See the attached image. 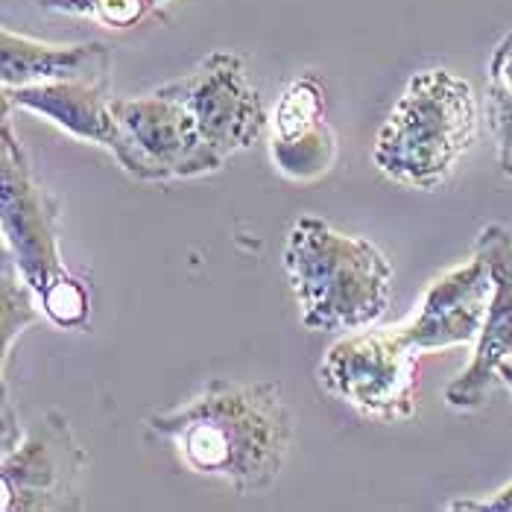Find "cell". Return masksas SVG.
<instances>
[{
    "instance_id": "cell-1",
    "label": "cell",
    "mask_w": 512,
    "mask_h": 512,
    "mask_svg": "<svg viewBox=\"0 0 512 512\" xmlns=\"http://www.w3.org/2000/svg\"><path fill=\"white\" fill-rule=\"evenodd\" d=\"M150 434L176 445L179 460L240 495L270 489L293 445V416L273 381H211L185 407L147 419Z\"/></svg>"
},
{
    "instance_id": "cell-2",
    "label": "cell",
    "mask_w": 512,
    "mask_h": 512,
    "mask_svg": "<svg viewBox=\"0 0 512 512\" xmlns=\"http://www.w3.org/2000/svg\"><path fill=\"white\" fill-rule=\"evenodd\" d=\"M284 267L308 331H360L390 305L393 267L384 252L311 214L293 223Z\"/></svg>"
},
{
    "instance_id": "cell-3",
    "label": "cell",
    "mask_w": 512,
    "mask_h": 512,
    "mask_svg": "<svg viewBox=\"0 0 512 512\" xmlns=\"http://www.w3.org/2000/svg\"><path fill=\"white\" fill-rule=\"evenodd\" d=\"M477 138V100L451 71H419L401 91L375 141V167L395 185L434 191Z\"/></svg>"
},
{
    "instance_id": "cell-4",
    "label": "cell",
    "mask_w": 512,
    "mask_h": 512,
    "mask_svg": "<svg viewBox=\"0 0 512 512\" xmlns=\"http://www.w3.org/2000/svg\"><path fill=\"white\" fill-rule=\"evenodd\" d=\"M419 352L404 328L357 331L328 349L319 381L360 416L401 422L416 413Z\"/></svg>"
},
{
    "instance_id": "cell-5",
    "label": "cell",
    "mask_w": 512,
    "mask_h": 512,
    "mask_svg": "<svg viewBox=\"0 0 512 512\" xmlns=\"http://www.w3.org/2000/svg\"><path fill=\"white\" fill-rule=\"evenodd\" d=\"M112 112L118 120L112 156L138 182L194 179L226 164L202 138L191 112L161 88L147 97L112 100Z\"/></svg>"
},
{
    "instance_id": "cell-6",
    "label": "cell",
    "mask_w": 512,
    "mask_h": 512,
    "mask_svg": "<svg viewBox=\"0 0 512 512\" xmlns=\"http://www.w3.org/2000/svg\"><path fill=\"white\" fill-rule=\"evenodd\" d=\"M0 220L3 246L18 264L21 276L33 287L36 299L71 278L59 252V208L36 176L30 156L12 132L9 112H3L0 135Z\"/></svg>"
},
{
    "instance_id": "cell-7",
    "label": "cell",
    "mask_w": 512,
    "mask_h": 512,
    "mask_svg": "<svg viewBox=\"0 0 512 512\" xmlns=\"http://www.w3.org/2000/svg\"><path fill=\"white\" fill-rule=\"evenodd\" d=\"M161 91L191 112L202 138L223 161L252 147L264 132L261 97L246 77L243 59L229 50L211 53L194 74L161 85Z\"/></svg>"
},
{
    "instance_id": "cell-8",
    "label": "cell",
    "mask_w": 512,
    "mask_h": 512,
    "mask_svg": "<svg viewBox=\"0 0 512 512\" xmlns=\"http://www.w3.org/2000/svg\"><path fill=\"white\" fill-rule=\"evenodd\" d=\"M85 472V451L71 434L68 419L50 410L36 431L0 466V510L44 512L79 510V477Z\"/></svg>"
},
{
    "instance_id": "cell-9",
    "label": "cell",
    "mask_w": 512,
    "mask_h": 512,
    "mask_svg": "<svg viewBox=\"0 0 512 512\" xmlns=\"http://www.w3.org/2000/svg\"><path fill=\"white\" fill-rule=\"evenodd\" d=\"M474 252L486 258L492 270V299L480 337L474 343L472 363L445 387V401L454 410H474L498 381L501 363L512 360V232L501 223H489L474 240Z\"/></svg>"
},
{
    "instance_id": "cell-10",
    "label": "cell",
    "mask_w": 512,
    "mask_h": 512,
    "mask_svg": "<svg viewBox=\"0 0 512 512\" xmlns=\"http://www.w3.org/2000/svg\"><path fill=\"white\" fill-rule=\"evenodd\" d=\"M492 290H495L492 270L486 258L474 252L469 264L439 276L428 287L416 319L404 325L407 337L422 352L477 343L480 328L486 322Z\"/></svg>"
},
{
    "instance_id": "cell-11",
    "label": "cell",
    "mask_w": 512,
    "mask_h": 512,
    "mask_svg": "<svg viewBox=\"0 0 512 512\" xmlns=\"http://www.w3.org/2000/svg\"><path fill=\"white\" fill-rule=\"evenodd\" d=\"M273 161L293 182H311L331 170L337 138L325 120V94L314 74L290 82L273 120Z\"/></svg>"
},
{
    "instance_id": "cell-12",
    "label": "cell",
    "mask_w": 512,
    "mask_h": 512,
    "mask_svg": "<svg viewBox=\"0 0 512 512\" xmlns=\"http://www.w3.org/2000/svg\"><path fill=\"white\" fill-rule=\"evenodd\" d=\"M112 88L94 82H39L3 88V112L27 109L79 141L115 150L118 120L112 112Z\"/></svg>"
},
{
    "instance_id": "cell-13",
    "label": "cell",
    "mask_w": 512,
    "mask_h": 512,
    "mask_svg": "<svg viewBox=\"0 0 512 512\" xmlns=\"http://www.w3.org/2000/svg\"><path fill=\"white\" fill-rule=\"evenodd\" d=\"M0 71L3 88L39 82H94L112 88V50L103 41L47 44L3 30Z\"/></svg>"
},
{
    "instance_id": "cell-14",
    "label": "cell",
    "mask_w": 512,
    "mask_h": 512,
    "mask_svg": "<svg viewBox=\"0 0 512 512\" xmlns=\"http://www.w3.org/2000/svg\"><path fill=\"white\" fill-rule=\"evenodd\" d=\"M170 0H39L44 12L88 18L109 30H132Z\"/></svg>"
},
{
    "instance_id": "cell-15",
    "label": "cell",
    "mask_w": 512,
    "mask_h": 512,
    "mask_svg": "<svg viewBox=\"0 0 512 512\" xmlns=\"http://www.w3.org/2000/svg\"><path fill=\"white\" fill-rule=\"evenodd\" d=\"M489 123L498 141V156L512 147V33L498 41L489 59Z\"/></svg>"
},
{
    "instance_id": "cell-16",
    "label": "cell",
    "mask_w": 512,
    "mask_h": 512,
    "mask_svg": "<svg viewBox=\"0 0 512 512\" xmlns=\"http://www.w3.org/2000/svg\"><path fill=\"white\" fill-rule=\"evenodd\" d=\"M36 293L21 276L18 264L12 261L9 249H3V378L9 372V352H12V337L21 334L27 325L39 319L36 311Z\"/></svg>"
},
{
    "instance_id": "cell-17",
    "label": "cell",
    "mask_w": 512,
    "mask_h": 512,
    "mask_svg": "<svg viewBox=\"0 0 512 512\" xmlns=\"http://www.w3.org/2000/svg\"><path fill=\"white\" fill-rule=\"evenodd\" d=\"M41 314L47 316L59 328H85L88 325V290L82 287L79 278H65L53 290H47L39 299Z\"/></svg>"
},
{
    "instance_id": "cell-18",
    "label": "cell",
    "mask_w": 512,
    "mask_h": 512,
    "mask_svg": "<svg viewBox=\"0 0 512 512\" xmlns=\"http://www.w3.org/2000/svg\"><path fill=\"white\" fill-rule=\"evenodd\" d=\"M448 510L454 512H512V483L498 489L495 495L489 498H480V501H472V498H460V501H451Z\"/></svg>"
},
{
    "instance_id": "cell-19",
    "label": "cell",
    "mask_w": 512,
    "mask_h": 512,
    "mask_svg": "<svg viewBox=\"0 0 512 512\" xmlns=\"http://www.w3.org/2000/svg\"><path fill=\"white\" fill-rule=\"evenodd\" d=\"M498 167H501V173H504L507 179H512V147L507 150V153H501V156H498Z\"/></svg>"
},
{
    "instance_id": "cell-20",
    "label": "cell",
    "mask_w": 512,
    "mask_h": 512,
    "mask_svg": "<svg viewBox=\"0 0 512 512\" xmlns=\"http://www.w3.org/2000/svg\"><path fill=\"white\" fill-rule=\"evenodd\" d=\"M498 378L507 384L512 390V360H507V363H501V369H498Z\"/></svg>"
}]
</instances>
